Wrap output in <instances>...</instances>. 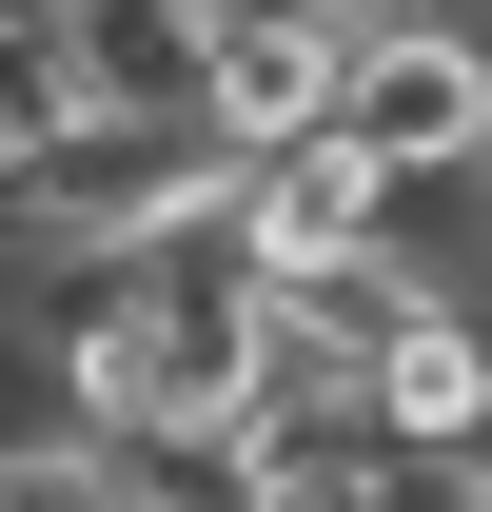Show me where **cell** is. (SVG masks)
Returning a JSON list of instances; mask_svg holds the SVG:
<instances>
[{"instance_id":"1","label":"cell","mask_w":492,"mask_h":512,"mask_svg":"<svg viewBox=\"0 0 492 512\" xmlns=\"http://www.w3.org/2000/svg\"><path fill=\"white\" fill-rule=\"evenodd\" d=\"M60 394L79 434L119 453H237L256 414H276V355H256V296L237 276H158V256H99V296L60 316Z\"/></svg>"},{"instance_id":"2","label":"cell","mask_w":492,"mask_h":512,"mask_svg":"<svg viewBox=\"0 0 492 512\" xmlns=\"http://www.w3.org/2000/svg\"><path fill=\"white\" fill-rule=\"evenodd\" d=\"M335 138H374L394 178H473V138H492V40H473V20H355Z\"/></svg>"},{"instance_id":"3","label":"cell","mask_w":492,"mask_h":512,"mask_svg":"<svg viewBox=\"0 0 492 512\" xmlns=\"http://www.w3.org/2000/svg\"><path fill=\"white\" fill-rule=\"evenodd\" d=\"M394 197H414V178H394L374 138L315 119V138H276V158H237V237H217V256H237V276H335V256L394 237Z\"/></svg>"},{"instance_id":"4","label":"cell","mask_w":492,"mask_h":512,"mask_svg":"<svg viewBox=\"0 0 492 512\" xmlns=\"http://www.w3.org/2000/svg\"><path fill=\"white\" fill-rule=\"evenodd\" d=\"M355 394H374V434H394V453H492V335H473V296L394 316Z\"/></svg>"},{"instance_id":"5","label":"cell","mask_w":492,"mask_h":512,"mask_svg":"<svg viewBox=\"0 0 492 512\" xmlns=\"http://www.w3.org/2000/svg\"><path fill=\"white\" fill-rule=\"evenodd\" d=\"M355 20H473V0H355Z\"/></svg>"},{"instance_id":"6","label":"cell","mask_w":492,"mask_h":512,"mask_svg":"<svg viewBox=\"0 0 492 512\" xmlns=\"http://www.w3.org/2000/svg\"><path fill=\"white\" fill-rule=\"evenodd\" d=\"M473 217H492V138H473Z\"/></svg>"},{"instance_id":"7","label":"cell","mask_w":492,"mask_h":512,"mask_svg":"<svg viewBox=\"0 0 492 512\" xmlns=\"http://www.w3.org/2000/svg\"><path fill=\"white\" fill-rule=\"evenodd\" d=\"M0 20H40V0H0Z\"/></svg>"}]
</instances>
